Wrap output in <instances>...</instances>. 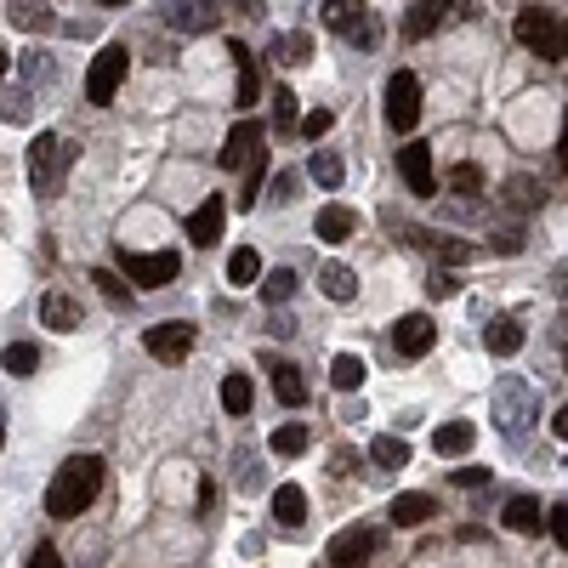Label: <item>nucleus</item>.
<instances>
[{
	"label": "nucleus",
	"instance_id": "nucleus-1",
	"mask_svg": "<svg viewBox=\"0 0 568 568\" xmlns=\"http://www.w3.org/2000/svg\"><path fill=\"white\" fill-rule=\"evenodd\" d=\"M103 489V455H74L57 466L52 489H46V512L52 517H80Z\"/></svg>",
	"mask_w": 568,
	"mask_h": 568
},
{
	"label": "nucleus",
	"instance_id": "nucleus-2",
	"mask_svg": "<svg viewBox=\"0 0 568 568\" xmlns=\"http://www.w3.org/2000/svg\"><path fill=\"white\" fill-rule=\"evenodd\" d=\"M69 165H74V148L57 131H40L35 148H29V182H35V194L40 199H52L57 188H63V177H69Z\"/></svg>",
	"mask_w": 568,
	"mask_h": 568
},
{
	"label": "nucleus",
	"instance_id": "nucleus-3",
	"mask_svg": "<svg viewBox=\"0 0 568 568\" xmlns=\"http://www.w3.org/2000/svg\"><path fill=\"white\" fill-rule=\"evenodd\" d=\"M512 29H517V40H523L534 57H546V63H563V52H568V29L557 23V12H546V6H523Z\"/></svg>",
	"mask_w": 568,
	"mask_h": 568
},
{
	"label": "nucleus",
	"instance_id": "nucleus-4",
	"mask_svg": "<svg viewBox=\"0 0 568 568\" xmlns=\"http://www.w3.org/2000/svg\"><path fill=\"white\" fill-rule=\"evenodd\" d=\"M120 267H125V279L131 284L160 290V284H171L182 273V256L177 250H120Z\"/></svg>",
	"mask_w": 568,
	"mask_h": 568
},
{
	"label": "nucleus",
	"instance_id": "nucleus-5",
	"mask_svg": "<svg viewBox=\"0 0 568 568\" xmlns=\"http://www.w3.org/2000/svg\"><path fill=\"white\" fill-rule=\"evenodd\" d=\"M125 69H131V52L125 46H103L97 52V63H91V74H86V103H114V91L125 86Z\"/></svg>",
	"mask_w": 568,
	"mask_h": 568
},
{
	"label": "nucleus",
	"instance_id": "nucleus-6",
	"mask_svg": "<svg viewBox=\"0 0 568 568\" xmlns=\"http://www.w3.org/2000/svg\"><path fill=\"white\" fill-rule=\"evenodd\" d=\"M415 120H421V80L409 69H398L387 80V125L392 131H415Z\"/></svg>",
	"mask_w": 568,
	"mask_h": 568
},
{
	"label": "nucleus",
	"instance_id": "nucleus-7",
	"mask_svg": "<svg viewBox=\"0 0 568 568\" xmlns=\"http://www.w3.org/2000/svg\"><path fill=\"white\" fill-rule=\"evenodd\" d=\"M142 347H148V358H160V364H182V358L194 353V324H154V330H142Z\"/></svg>",
	"mask_w": 568,
	"mask_h": 568
},
{
	"label": "nucleus",
	"instance_id": "nucleus-8",
	"mask_svg": "<svg viewBox=\"0 0 568 568\" xmlns=\"http://www.w3.org/2000/svg\"><path fill=\"white\" fill-rule=\"evenodd\" d=\"M381 551V529H341L330 540V568H370V557Z\"/></svg>",
	"mask_w": 568,
	"mask_h": 568
},
{
	"label": "nucleus",
	"instance_id": "nucleus-9",
	"mask_svg": "<svg viewBox=\"0 0 568 568\" xmlns=\"http://www.w3.org/2000/svg\"><path fill=\"white\" fill-rule=\"evenodd\" d=\"M495 404H500V432H506V438H517L523 421H534V387H529V381H517V375L500 381Z\"/></svg>",
	"mask_w": 568,
	"mask_h": 568
},
{
	"label": "nucleus",
	"instance_id": "nucleus-10",
	"mask_svg": "<svg viewBox=\"0 0 568 568\" xmlns=\"http://www.w3.org/2000/svg\"><path fill=\"white\" fill-rule=\"evenodd\" d=\"M324 23H330L336 35L358 40V46H375V35H381L370 6H347V0H330V6H324Z\"/></svg>",
	"mask_w": 568,
	"mask_h": 568
},
{
	"label": "nucleus",
	"instance_id": "nucleus-11",
	"mask_svg": "<svg viewBox=\"0 0 568 568\" xmlns=\"http://www.w3.org/2000/svg\"><path fill=\"white\" fill-rule=\"evenodd\" d=\"M432 341H438V330H432L426 313H404V319L392 324V353L398 358H426L432 353Z\"/></svg>",
	"mask_w": 568,
	"mask_h": 568
},
{
	"label": "nucleus",
	"instance_id": "nucleus-12",
	"mask_svg": "<svg viewBox=\"0 0 568 568\" xmlns=\"http://www.w3.org/2000/svg\"><path fill=\"white\" fill-rule=\"evenodd\" d=\"M398 171H404V182H409V194H438V171H432V148L426 142H404L398 148Z\"/></svg>",
	"mask_w": 568,
	"mask_h": 568
},
{
	"label": "nucleus",
	"instance_id": "nucleus-13",
	"mask_svg": "<svg viewBox=\"0 0 568 568\" xmlns=\"http://www.w3.org/2000/svg\"><path fill=\"white\" fill-rule=\"evenodd\" d=\"M256 160H262V125L239 120L228 131V142H222V165H228V171H250Z\"/></svg>",
	"mask_w": 568,
	"mask_h": 568
},
{
	"label": "nucleus",
	"instance_id": "nucleus-14",
	"mask_svg": "<svg viewBox=\"0 0 568 568\" xmlns=\"http://www.w3.org/2000/svg\"><path fill=\"white\" fill-rule=\"evenodd\" d=\"M40 324L46 330H80V302H74L69 290H46L40 296Z\"/></svg>",
	"mask_w": 568,
	"mask_h": 568
},
{
	"label": "nucleus",
	"instance_id": "nucleus-15",
	"mask_svg": "<svg viewBox=\"0 0 568 568\" xmlns=\"http://www.w3.org/2000/svg\"><path fill=\"white\" fill-rule=\"evenodd\" d=\"M222 222H228V205L211 194L194 216H188V239H194V245H216V239H222Z\"/></svg>",
	"mask_w": 568,
	"mask_h": 568
},
{
	"label": "nucleus",
	"instance_id": "nucleus-16",
	"mask_svg": "<svg viewBox=\"0 0 568 568\" xmlns=\"http://www.w3.org/2000/svg\"><path fill=\"white\" fill-rule=\"evenodd\" d=\"M313 233H319L324 245H341V239H353L358 233V211H347V205H324V211L313 216Z\"/></svg>",
	"mask_w": 568,
	"mask_h": 568
},
{
	"label": "nucleus",
	"instance_id": "nucleus-17",
	"mask_svg": "<svg viewBox=\"0 0 568 568\" xmlns=\"http://www.w3.org/2000/svg\"><path fill=\"white\" fill-rule=\"evenodd\" d=\"M273 517H279L284 529H302L307 523V489L302 483H279V489H273Z\"/></svg>",
	"mask_w": 568,
	"mask_h": 568
},
{
	"label": "nucleus",
	"instance_id": "nucleus-18",
	"mask_svg": "<svg viewBox=\"0 0 568 568\" xmlns=\"http://www.w3.org/2000/svg\"><path fill=\"white\" fill-rule=\"evenodd\" d=\"M472 444H478V426L472 421H444L432 432V449H438V455H466Z\"/></svg>",
	"mask_w": 568,
	"mask_h": 568
},
{
	"label": "nucleus",
	"instance_id": "nucleus-19",
	"mask_svg": "<svg viewBox=\"0 0 568 568\" xmlns=\"http://www.w3.org/2000/svg\"><path fill=\"white\" fill-rule=\"evenodd\" d=\"M319 284H324V296H330V302H353V296H358V273H353V267H341V262H324L319 267Z\"/></svg>",
	"mask_w": 568,
	"mask_h": 568
},
{
	"label": "nucleus",
	"instance_id": "nucleus-20",
	"mask_svg": "<svg viewBox=\"0 0 568 568\" xmlns=\"http://www.w3.org/2000/svg\"><path fill=\"white\" fill-rule=\"evenodd\" d=\"M432 512H438V506H432V495H398L387 506V517L398 523V529H415V523H426Z\"/></svg>",
	"mask_w": 568,
	"mask_h": 568
},
{
	"label": "nucleus",
	"instance_id": "nucleus-21",
	"mask_svg": "<svg viewBox=\"0 0 568 568\" xmlns=\"http://www.w3.org/2000/svg\"><path fill=\"white\" fill-rule=\"evenodd\" d=\"M165 23L182 29V35H205V29H216V6H171Z\"/></svg>",
	"mask_w": 568,
	"mask_h": 568
},
{
	"label": "nucleus",
	"instance_id": "nucleus-22",
	"mask_svg": "<svg viewBox=\"0 0 568 568\" xmlns=\"http://www.w3.org/2000/svg\"><path fill=\"white\" fill-rule=\"evenodd\" d=\"M483 341H489V353H495V358H512L517 347H523V324H517V319H495L489 330H483Z\"/></svg>",
	"mask_w": 568,
	"mask_h": 568
},
{
	"label": "nucleus",
	"instance_id": "nucleus-23",
	"mask_svg": "<svg viewBox=\"0 0 568 568\" xmlns=\"http://www.w3.org/2000/svg\"><path fill=\"white\" fill-rule=\"evenodd\" d=\"M273 392H279V404H307V381H302V370L296 364H273Z\"/></svg>",
	"mask_w": 568,
	"mask_h": 568
},
{
	"label": "nucleus",
	"instance_id": "nucleus-24",
	"mask_svg": "<svg viewBox=\"0 0 568 568\" xmlns=\"http://www.w3.org/2000/svg\"><path fill=\"white\" fill-rule=\"evenodd\" d=\"M500 523H506L512 534H534V529H540V500H534V495H517L512 506H506V517H500Z\"/></svg>",
	"mask_w": 568,
	"mask_h": 568
},
{
	"label": "nucleus",
	"instance_id": "nucleus-25",
	"mask_svg": "<svg viewBox=\"0 0 568 568\" xmlns=\"http://www.w3.org/2000/svg\"><path fill=\"white\" fill-rule=\"evenodd\" d=\"M273 57H279L284 69H296V63H307V57H313V40H307L302 29H290V35L273 40Z\"/></svg>",
	"mask_w": 568,
	"mask_h": 568
},
{
	"label": "nucleus",
	"instance_id": "nucleus-26",
	"mask_svg": "<svg viewBox=\"0 0 568 568\" xmlns=\"http://www.w3.org/2000/svg\"><path fill=\"white\" fill-rule=\"evenodd\" d=\"M256 279H262V256H256L250 245H239L228 256V284H256Z\"/></svg>",
	"mask_w": 568,
	"mask_h": 568
},
{
	"label": "nucleus",
	"instance_id": "nucleus-27",
	"mask_svg": "<svg viewBox=\"0 0 568 568\" xmlns=\"http://www.w3.org/2000/svg\"><path fill=\"white\" fill-rule=\"evenodd\" d=\"M364 375L370 370H364V358H353V353H336V364H330V381H336L341 392H358L364 387Z\"/></svg>",
	"mask_w": 568,
	"mask_h": 568
},
{
	"label": "nucleus",
	"instance_id": "nucleus-28",
	"mask_svg": "<svg viewBox=\"0 0 568 568\" xmlns=\"http://www.w3.org/2000/svg\"><path fill=\"white\" fill-rule=\"evenodd\" d=\"M0 364H6L12 375H35L40 370V347H35V341H12V347L0 353Z\"/></svg>",
	"mask_w": 568,
	"mask_h": 568
},
{
	"label": "nucleus",
	"instance_id": "nucleus-29",
	"mask_svg": "<svg viewBox=\"0 0 568 568\" xmlns=\"http://www.w3.org/2000/svg\"><path fill=\"white\" fill-rule=\"evenodd\" d=\"M228 52H233V63H239V103H256V57L239 46V40H228Z\"/></svg>",
	"mask_w": 568,
	"mask_h": 568
},
{
	"label": "nucleus",
	"instance_id": "nucleus-30",
	"mask_svg": "<svg viewBox=\"0 0 568 568\" xmlns=\"http://www.w3.org/2000/svg\"><path fill=\"white\" fill-rule=\"evenodd\" d=\"M250 398H256L250 375H228V381H222V409H228V415H245V409H250Z\"/></svg>",
	"mask_w": 568,
	"mask_h": 568
},
{
	"label": "nucleus",
	"instance_id": "nucleus-31",
	"mask_svg": "<svg viewBox=\"0 0 568 568\" xmlns=\"http://www.w3.org/2000/svg\"><path fill=\"white\" fill-rule=\"evenodd\" d=\"M267 449H273V455H284V461H290V455H302V449H307V426H302V421L279 426V432L267 438Z\"/></svg>",
	"mask_w": 568,
	"mask_h": 568
},
{
	"label": "nucleus",
	"instance_id": "nucleus-32",
	"mask_svg": "<svg viewBox=\"0 0 568 568\" xmlns=\"http://www.w3.org/2000/svg\"><path fill=\"white\" fill-rule=\"evenodd\" d=\"M370 461H375V466H392V472H398V466H409V444L387 432V438H375V444H370Z\"/></svg>",
	"mask_w": 568,
	"mask_h": 568
},
{
	"label": "nucleus",
	"instance_id": "nucleus-33",
	"mask_svg": "<svg viewBox=\"0 0 568 568\" xmlns=\"http://www.w3.org/2000/svg\"><path fill=\"white\" fill-rule=\"evenodd\" d=\"M307 171H313V182H319V188H341V171H347V165H341V154H330V148H319V154H313V165H307Z\"/></svg>",
	"mask_w": 568,
	"mask_h": 568
},
{
	"label": "nucleus",
	"instance_id": "nucleus-34",
	"mask_svg": "<svg viewBox=\"0 0 568 568\" xmlns=\"http://www.w3.org/2000/svg\"><path fill=\"white\" fill-rule=\"evenodd\" d=\"M290 296H296V273H290V267H273V273H267L262 279V302H290Z\"/></svg>",
	"mask_w": 568,
	"mask_h": 568
},
{
	"label": "nucleus",
	"instance_id": "nucleus-35",
	"mask_svg": "<svg viewBox=\"0 0 568 568\" xmlns=\"http://www.w3.org/2000/svg\"><path fill=\"white\" fill-rule=\"evenodd\" d=\"M12 23H18L23 35H46V29H52V6H12Z\"/></svg>",
	"mask_w": 568,
	"mask_h": 568
},
{
	"label": "nucleus",
	"instance_id": "nucleus-36",
	"mask_svg": "<svg viewBox=\"0 0 568 568\" xmlns=\"http://www.w3.org/2000/svg\"><path fill=\"white\" fill-rule=\"evenodd\" d=\"M415 245H432V250H438V256H444V262H455V267H461V262H472V256H478V250L466 245V239H432V233H415Z\"/></svg>",
	"mask_w": 568,
	"mask_h": 568
},
{
	"label": "nucleus",
	"instance_id": "nucleus-37",
	"mask_svg": "<svg viewBox=\"0 0 568 568\" xmlns=\"http://www.w3.org/2000/svg\"><path fill=\"white\" fill-rule=\"evenodd\" d=\"M438 23H444V6H432V0H426V6H409V23H404V29H409L415 40H426Z\"/></svg>",
	"mask_w": 568,
	"mask_h": 568
},
{
	"label": "nucleus",
	"instance_id": "nucleus-38",
	"mask_svg": "<svg viewBox=\"0 0 568 568\" xmlns=\"http://www.w3.org/2000/svg\"><path fill=\"white\" fill-rule=\"evenodd\" d=\"M449 194H461V199L483 194V171H478L472 160H466V165H455V171H449Z\"/></svg>",
	"mask_w": 568,
	"mask_h": 568
},
{
	"label": "nucleus",
	"instance_id": "nucleus-39",
	"mask_svg": "<svg viewBox=\"0 0 568 568\" xmlns=\"http://www.w3.org/2000/svg\"><path fill=\"white\" fill-rule=\"evenodd\" d=\"M506 205H512V211H534V205H540V182L512 177V182H506Z\"/></svg>",
	"mask_w": 568,
	"mask_h": 568
},
{
	"label": "nucleus",
	"instance_id": "nucleus-40",
	"mask_svg": "<svg viewBox=\"0 0 568 568\" xmlns=\"http://www.w3.org/2000/svg\"><path fill=\"white\" fill-rule=\"evenodd\" d=\"M91 284L108 296V307H125V302H131V290L120 284V273H108V267H97V273H91Z\"/></svg>",
	"mask_w": 568,
	"mask_h": 568
},
{
	"label": "nucleus",
	"instance_id": "nucleus-41",
	"mask_svg": "<svg viewBox=\"0 0 568 568\" xmlns=\"http://www.w3.org/2000/svg\"><path fill=\"white\" fill-rule=\"evenodd\" d=\"M273 125H279V131H296V91L290 86L273 91Z\"/></svg>",
	"mask_w": 568,
	"mask_h": 568
},
{
	"label": "nucleus",
	"instance_id": "nucleus-42",
	"mask_svg": "<svg viewBox=\"0 0 568 568\" xmlns=\"http://www.w3.org/2000/svg\"><path fill=\"white\" fill-rule=\"evenodd\" d=\"M330 125H336V114H330V108H313L307 120H296V131H302V137H324Z\"/></svg>",
	"mask_w": 568,
	"mask_h": 568
},
{
	"label": "nucleus",
	"instance_id": "nucleus-43",
	"mask_svg": "<svg viewBox=\"0 0 568 568\" xmlns=\"http://www.w3.org/2000/svg\"><path fill=\"white\" fill-rule=\"evenodd\" d=\"M455 290H461V279H455L449 267H438V273L426 279V296H438V302H444V296H455Z\"/></svg>",
	"mask_w": 568,
	"mask_h": 568
},
{
	"label": "nucleus",
	"instance_id": "nucleus-44",
	"mask_svg": "<svg viewBox=\"0 0 568 568\" xmlns=\"http://www.w3.org/2000/svg\"><path fill=\"white\" fill-rule=\"evenodd\" d=\"M489 250H495V256H517V250H523V228H500L495 239H489Z\"/></svg>",
	"mask_w": 568,
	"mask_h": 568
},
{
	"label": "nucleus",
	"instance_id": "nucleus-45",
	"mask_svg": "<svg viewBox=\"0 0 568 568\" xmlns=\"http://www.w3.org/2000/svg\"><path fill=\"white\" fill-rule=\"evenodd\" d=\"M23 568H69V563L57 557V546H35V551H29V563H23Z\"/></svg>",
	"mask_w": 568,
	"mask_h": 568
},
{
	"label": "nucleus",
	"instance_id": "nucleus-46",
	"mask_svg": "<svg viewBox=\"0 0 568 568\" xmlns=\"http://www.w3.org/2000/svg\"><path fill=\"white\" fill-rule=\"evenodd\" d=\"M455 483H461V489H483V483H489V466H461Z\"/></svg>",
	"mask_w": 568,
	"mask_h": 568
},
{
	"label": "nucleus",
	"instance_id": "nucleus-47",
	"mask_svg": "<svg viewBox=\"0 0 568 568\" xmlns=\"http://www.w3.org/2000/svg\"><path fill=\"white\" fill-rule=\"evenodd\" d=\"M353 466H358V455H353V449H336V455H330V472H336V478H347Z\"/></svg>",
	"mask_w": 568,
	"mask_h": 568
},
{
	"label": "nucleus",
	"instance_id": "nucleus-48",
	"mask_svg": "<svg viewBox=\"0 0 568 568\" xmlns=\"http://www.w3.org/2000/svg\"><path fill=\"white\" fill-rule=\"evenodd\" d=\"M551 534H557V546L568 551V506H557V512H551Z\"/></svg>",
	"mask_w": 568,
	"mask_h": 568
},
{
	"label": "nucleus",
	"instance_id": "nucleus-49",
	"mask_svg": "<svg viewBox=\"0 0 568 568\" xmlns=\"http://www.w3.org/2000/svg\"><path fill=\"white\" fill-rule=\"evenodd\" d=\"M199 506H205V517H211V506H216V483L211 478L199 483Z\"/></svg>",
	"mask_w": 568,
	"mask_h": 568
},
{
	"label": "nucleus",
	"instance_id": "nucleus-50",
	"mask_svg": "<svg viewBox=\"0 0 568 568\" xmlns=\"http://www.w3.org/2000/svg\"><path fill=\"white\" fill-rule=\"evenodd\" d=\"M557 165L568 171V108H563V142H557Z\"/></svg>",
	"mask_w": 568,
	"mask_h": 568
},
{
	"label": "nucleus",
	"instance_id": "nucleus-51",
	"mask_svg": "<svg viewBox=\"0 0 568 568\" xmlns=\"http://www.w3.org/2000/svg\"><path fill=\"white\" fill-rule=\"evenodd\" d=\"M551 432H557V438H568V404L557 409V421H551Z\"/></svg>",
	"mask_w": 568,
	"mask_h": 568
},
{
	"label": "nucleus",
	"instance_id": "nucleus-52",
	"mask_svg": "<svg viewBox=\"0 0 568 568\" xmlns=\"http://www.w3.org/2000/svg\"><path fill=\"white\" fill-rule=\"evenodd\" d=\"M0 449H6V409H0Z\"/></svg>",
	"mask_w": 568,
	"mask_h": 568
},
{
	"label": "nucleus",
	"instance_id": "nucleus-53",
	"mask_svg": "<svg viewBox=\"0 0 568 568\" xmlns=\"http://www.w3.org/2000/svg\"><path fill=\"white\" fill-rule=\"evenodd\" d=\"M6 69H12V63H6V52H0V80H6Z\"/></svg>",
	"mask_w": 568,
	"mask_h": 568
},
{
	"label": "nucleus",
	"instance_id": "nucleus-54",
	"mask_svg": "<svg viewBox=\"0 0 568 568\" xmlns=\"http://www.w3.org/2000/svg\"><path fill=\"white\" fill-rule=\"evenodd\" d=\"M563 370H568V347H563Z\"/></svg>",
	"mask_w": 568,
	"mask_h": 568
},
{
	"label": "nucleus",
	"instance_id": "nucleus-55",
	"mask_svg": "<svg viewBox=\"0 0 568 568\" xmlns=\"http://www.w3.org/2000/svg\"><path fill=\"white\" fill-rule=\"evenodd\" d=\"M563 63H568V52H563Z\"/></svg>",
	"mask_w": 568,
	"mask_h": 568
}]
</instances>
